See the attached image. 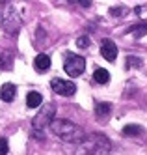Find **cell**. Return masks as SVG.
<instances>
[{
	"instance_id": "1",
	"label": "cell",
	"mask_w": 147,
	"mask_h": 155,
	"mask_svg": "<svg viewBox=\"0 0 147 155\" xmlns=\"http://www.w3.org/2000/svg\"><path fill=\"white\" fill-rule=\"evenodd\" d=\"M50 129H52V133L58 138H62L63 142H69V144H78L82 140V137H84V131H82V127H78L76 124H73L71 120H54L52 118V121H50Z\"/></svg>"
},
{
	"instance_id": "2",
	"label": "cell",
	"mask_w": 147,
	"mask_h": 155,
	"mask_svg": "<svg viewBox=\"0 0 147 155\" xmlns=\"http://www.w3.org/2000/svg\"><path fill=\"white\" fill-rule=\"evenodd\" d=\"M78 144H80V153H93V155L110 153V148H112L108 138L99 135V133H95V135H84Z\"/></svg>"
},
{
	"instance_id": "3",
	"label": "cell",
	"mask_w": 147,
	"mask_h": 155,
	"mask_svg": "<svg viewBox=\"0 0 147 155\" xmlns=\"http://www.w3.org/2000/svg\"><path fill=\"white\" fill-rule=\"evenodd\" d=\"M54 112H56V107H52V105H47V107H43L39 112H37V116L32 120V133L36 135V138H43V131L49 127V124L52 121V118H54Z\"/></svg>"
},
{
	"instance_id": "4",
	"label": "cell",
	"mask_w": 147,
	"mask_h": 155,
	"mask_svg": "<svg viewBox=\"0 0 147 155\" xmlns=\"http://www.w3.org/2000/svg\"><path fill=\"white\" fill-rule=\"evenodd\" d=\"M2 26L9 32V34H15L21 28V21H19V13L15 12V8L9 2H6L4 9H2Z\"/></svg>"
},
{
	"instance_id": "5",
	"label": "cell",
	"mask_w": 147,
	"mask_h": 155,
	"mask_svg": "<svg viewBox=\"0 0 147 155\" xmlns=\"http://www.w3.org/2000/svg\"><path fill=\"white\" fill-rule=\"evenodd\" d=\"M63 69H65V73L69 77H78V75H82L84 69H86V60L82 56H75V54H71V56H67V60L63 64Z\"/></svg>"
},
{
	"instance_id": "6",
	"label": "cell",
	"mask_w": 147,
	"mask_h": 155,
	"mask_svg": "<svg viewBox=\"0 0 147 155\" xmlns=\"http://www.w3.org/2000/svg\"><path fill=\"white\" fill-rule=\"evenodd\" d=\"M50 88L54 94L63 95V97H71L76 94V84L73 81H63V79H52Z\"/></svg>"
},
{
	"instance_id": "7",
	"label": "cell",
	"mask_w": 147,
	"mask_h": 155,
	"mask_svg": "<svg viewBox=\"0 0 147 155\" xmlns=\"http://www.w3.org/2000/svg\"><path fill=\"white\" fill-rule=\"evenodd\" d=\"M101 54L103 58H106L108 62H116L117 58V47L112 39H103L101 41Z\"/></svg>"
},
{
	"instance_id": "8",
	"label": "cell",
	"mask_w": 147,
	"mask_h": 155,
	"mask_svg": "<svg viewBox=\"0 0 147 155\" xmlns=\"http://www.w3.org/2000/svg\"><path fill=\"white\" fill-rule=\"evenodd\" d=\"M15 95H17V88H15V84H11V82L2 84V88H0V99H2V101L11 103V101L15 99Z\"/></svg>"
},
{
	"instance_id": "9",
	"label": "cell",
	"mask_w": 147,
	"mask_h": 155,
	"mask_svg": "<svg viewBox=\"0 0 147 155\" xmlns=\"http://www.w3.org/2000/svg\"><path fill=\"white\" fill-rule=\"evenodd\" d=\"M34 68H36V71H39V73L49 71L50 69V58L47 54H37L36 60H34Z\"/></svg>"
},
{
	"instance_id": "10",
	"label": "cell",
	"mask_w": 147,
	"mask_h": 155,
	"mask_svg": "<svg viewBox=\"0 0 147 155\" xmlns=\"http://www.w3.org/2000/svg\"><path fill=\"white\" fill-rule=\"evenodd\" d=\"M41 103H43V95H41L39 92H30V94L26 95V107L36 108V107H39Z\"/></svg>"
},
{
	"instance_id": "11",
	"label": "cell",
	"mask_w": 147,
	"mask_h": 155,
	"mask_svg": "<svg viewBox=\"0 0 147 155\" xmlns=\"http://www.w3.org/2000/svg\"><path fill=\"white\" fill-rule=\"evenodd\" d=\"M93 79H95V82H99V84H108V82H110V73H108L106 69H103V68H99V69H95V73H93Z\"/></svg>"
},
{
	"instance_id": "12",
	"label": "cell",
	"mask_w": 147,
	"mask_h": 155,
	"mask_svg": "<svg viewBox=\"0 0 147 155\" xmlns=\"http://www.w3.org/2000/svg\"><path fill=\"white\" fill-rule=\"evenodd\" d=\"M110 110H112L110 103H99V105L95 107V114H97L99 118H106V116L110 114Z\"/></svg>"
},
{
	"instance_id": "13",
	"label": "cell",
	"mask_w": 147,
	"mask_h": 155,
	"mask_svg": "<svg viewBox=\"0 0 147 155\" xmlns=\"http://www.w3.org/2000/svg\"><path fill=\"white\" fill-rule=\"evenodd\" d=\"M140 131H142V129H140L138 125H127L125 129H123V133H125L127 137H130V135H138Z\"/></svg>"
},
{
	"instance_id": "14",
	"label": "cell",
	"mask_w": 147,
	"mask_h": 155,
	"mask_svg": "<svg viewBox=\"0 0 147 155\" xmlns=\"http://www.w3.org/2000/svg\"><path fill=\"white\" fill-rule=\"evenodd\" d=\"M9 151V144L6 138H0V155H6Z\"/></svg>"
},
{
	"instance_id": "15",
	"label": "cell",
	"mask_w": 147,
	"mask_h": 155,
	"mask_svg": "<svg viewBox=\"0 0 147 155\" xmlns=\"http://www.w3.org/2000/svg\"><path fill=\"white\" fill-rule=\"evenodd\" d=\"M127 62H129V64H127L129 68H140V65H142V64H140V62H142L140 58H132V56H129Z\"/></svg>"
},
{
	"instance_id": "16",
	"label": "cell",
	"mask_w": 147,
	"mask_h": 155,
	"mask_svg": "<svg viewBox=\"0 0 147 155\" xmlns=\"http://www.w3.org/2000/svg\"><path fill=\"white\" fill-rule=\"evenodd\" d=\"M132 32H134V36H138V38H142V36L145 34V25H142L140 28H132Z\"/></svg>"
},
{
	"instance_id": "17",
	"label": "cell",
	"mask_w": 147,
	"mask_h": 155,
	"mask_svg": "<svg viewBox=\"0 0 147 155\" xmlns=\"http://www.w3.org/2000/svg\"><path fill=\"white\" fill-rule=\"evenodd\" d=\"M76 45L82 47V49H86V47H88V38H78V39H76Z\"/></svg>"
},
{
	"instance_id": "18",
	"label": "cell",
	"mask_w": 147,
	"mask_h": 155,
	"mask_svg": "<svg viewBox=\"0 0 147 155\" xmlns=\"http://www.w3.org/2000/svg\"><path fill=\"white\" fill-rule=\"evenodd\" d=\"M78 4H80V6H84V8H88L89 4H91V0H78Z\"/></svg>"
}]
</instances>
